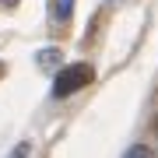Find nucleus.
I'll return each instance as SVG.
<instances>
[{
	"instance_id": "1",
	"label": "nucleus",
	"mask_w": 158,
	"mask_h": 158,
	"mask_svg": "<svg viewBox=\"0 0 158 158\" xmlns=\"http://www.w3.org/2000/svg\"><path fill=\"white\" fill-rule=\"evenodd\" d=\"M91 77H95V70H91L88 63H70V67H63L56 74V81H53V95H56V98L74 95V91H81L85 85H91Z\"/></svg>"
},
{
	"instance_id": "2",
	"label": "nucleus",
	"mask_w": 158,
	"mask_h": 158,
	"mask_svg": "<svg viewBox=\"0 0 158 158\" xmlns=\"http://www.w3.org/2000/svg\"><path fill=\"white\" fill-rule=\"evenodd\" d=\"M70 11H74V0H56V18L60 21H67Z\"/></svg>"
},
{
	"instance_id": "3",
	"label": "nucleus",
	"mask_w": 158,
	"mask_h": 158,
	"mask_svg": "<svg viewBox=\"0 0 158 158\" xmlns=\"http://www.w3.org/2000/svg\"><path fill=\"white\" fill-rule=\"evenodd\" d=\"M127 158H151V151H148V148H130Z\"/></svg>"
},
{
	"instance_id": "4",
	"label": "nucleus",
	"mask_w": 158,
	"mask_h": 158,
	"mask_svg": "<svg viewBox=\"0 0 158 158\" xmlns=\"http://www.w3.org/2000/svg\"><path fill=\"white\" fill-rule=\"evenodd\" d=\"M39 63H56V53H39Z\"/></svg>"
},
{
	"instance_id": "5",
	"label": "nucleus",
	"mask_w": 158,
	"mask_h": 158,
	"mask_svg": "<svg viewBox=\"0 0 158 158\" xmlns=\"http://www.w3.org/2000/svg\"><path fill=\"white\" fill-rule=\"evenodd\" d=\"M0 4H18V0H0Z\"/></svg>"
},
{
	"instance_id": "6",
	"label": "nucleus",
	"mask_w": 158,
	"mask_h": 158,
	"mask_svg": "<svg viewBox=\"0 0 158 158\" xmlns=\"http://www.w3.org/2000/svg\"><path fill=\"white\" fill-rule=\"evenodd\" d=\"M0 74H4V63H0Z\"/></svg>"
}]
</instances>
